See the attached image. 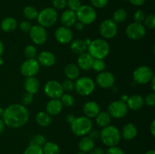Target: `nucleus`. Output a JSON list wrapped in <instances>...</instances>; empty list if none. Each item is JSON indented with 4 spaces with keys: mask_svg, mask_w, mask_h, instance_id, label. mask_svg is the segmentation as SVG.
<instances>
[{
    "mask_svg": "<svg viewBox=\"0 0 155 154\" xmlns=\"http://www.w3.org/2000/svg\"><path fill=\"white\" fill-rule=\"evenodd\" d=\"M29 116V111L25 106L14 104L5 109L2 119L5 126L12 128H19L27 124Z\"/></svg>",
    "mask_w": 155,
    "mask_h": 154,
    "instance_id": "nucleus-1",
    "label": "nucleus"
},
{
    "mask_svg": "<svg viewBox=\"0 0 155 154\" xmlns=\"http://www.w3.org/2000/svg\"><path fill=\"white\" fill-rule=\"evenodd\" d=\"M88 53L94 59H104L110 52V45L108 42L103 39H96L92 40L88 46Z\"/></svg>",
    "mask_w": 155,
    "mask_h": 154,
    "instance_id": "nucleus-2",
    "label": "nucleus"
},
{
    "mask_svg": "<svg viewBox=\"0 0 155 154\" xmlns=\"http://www.w3.org/2000/svg\"><path fill=\"white\" fill-rule=\"evenodd\" d=\"M100 138L101 142L108 147L117 146L121 140L120 131L114 125H109L102 128L100 131Z\"/></svg>",
    "mask_w": 155,
    "mask_h": 154,
    "instance_id": "nucleus-3",
    "label": "nucleus"
},
{
    "mask_svg": "<svg viewBox=\"0 0 155 154\" xmlns=\"http://www.w3.org/2000/svg\"><path fill=\"white\" fill-rule=\"evenodd\" d=\"M71 128L75 135L83 137L92 130V122L91 119L86 116H79L75 118L74 122L71 124Z\"/></svg>",
    "mask_w": 155,
    "mask_h": 154,
    "instance_id": "nucleus-4",
    "label": "nucleus"
},
{
    "mask_svg": "<svg viewBox=\"0 0 155 154\" xmlns=\"http://www.w3.org/2000/svg\"><path fill=\"white\" fill-rule=\"evenodd\" d=\"M58 18L57 11L53 8H45L39 12L36 20L39 25L44 28H48L54 26Z\"/></svg>",
    "mask_w": 155,
    "mask_h": 154,
    "instance_id": "nucleus-5",
    "label": "nucleus"
},
{
    "mask_svg": "<svg viewBox=\"0 0 155 154\" xmlns=\"http://www.w3.org/2000/svg\"><path fill=\"white\" fill-rule=\"evenodd\" d=\"M77 19L84 25L92 24L97 18L95 8L88 5H83L76 11Z\"/></svg>",
    "mask_w": 155,
    "mask_h": 154,
    "instance_id": "nucleus-6",
    "label": "nucleus"
},
{
    "mask_svg": "<svg viewBox=\"0 0 155 154\" xmlns=\"http://www.w3.org/2000/svg\"><path fill=\"white\" fill-rule=\"evenodd\" d=\"M75 89L77 93L82 96H89L93 93L95 88V83L92 79L84 76L77 79L75 82Z\"/></svg>",
    "mask_w": 155,
    "mask_h": 154,
    "instance_id": "nucleus-7",
    "label": "nucleus"
},
{
    "mask_svg": "<svg viewBox=\"0 0 155 154\" xmlns=\"http://www.w3.org/2000/svg\"><path fill=\"white\" fill-rule=\"evenodd\" d=\"M133 76L136 83L139 85H146L149 83L154 76V72L149 66H141L135 69Z\"/></svg>",
    "mask_w": 155,
    "mask_h": 154,
    "instance_id": "nucleus-8",
    "label": "nucleus"
},
{
    "mask_svg": "<svg viewBox=\"0 0 155 154\" xmlns=\"http://www.w3.org/2000/svg\"><path fill=\"white\" fill-rule=\"evenodd\" d=\"M126 35L131 40H140L146 35V28L140 23H132L126 28Z\"/></svg>",
    "mask_w": 155,
    "mask_h": 154,
    "instance_id": "nucleus-9",
    "label": "nucleus"
},
{
    "mask_svg": "<svg viewBox=\"0 0 155 154\" xmlns=\"http://www.w3.org/2000/svg\"><path fill=\"white\" fill-rule=\"evenodd\" d=\"M128 112L127 104L121 101H115L110 103L107 107V113L111 118L121 119L124 118Z\"/></svg>",
    "mask_w": 155,
    "mask_h": 154,
    "instance_id": "nucleus-10",
    "label": "nucleus"
},
{
    "mask_svg": "<svg viewBox=\"0 0 155 154\" xmlns=\"http://www.w3.org/2000/svg\"><path fill=\"white\" fill-rule=\"evenodd\" d=\"M99 32L104 39H113L117 34V25L112 19H106L100 24Z\"/></svg>",
    "mask_w": 155,
    "mask_h": 154,
    "instance_id": "nucleus-11",
    "label": "nucleus"
},
{
    "mask_svg": "<svg viewBox=\"0 0 155 154\" xmlns=\"http://www.w3.org/2000/svg\"><path fill=\"white\" fill-rule=\"evenodd\" d=\"M44 92L51 99H60L64 94L61 83L56 80H50L47 82L44 86Z\"/></svg>",
    "mask_w": 155,
    "mask_h": 154,
    "instance_id": "nucleus-12",
    "label": "nucleus"
},
{
    "mask_svg": "<svg viewBox=\"0 0 155 154\" xmlns=\"http://www.w3.org/2000/svg\"><path fill=\"white\" fill-rule=\"evenodd\" d=\"M30 37L32 42L37 45H42L47 40V32L45 28L40 25L32 26L30 32Z\"/></svg>",
    "mask_w": 155,
    "mask_h": 154,
    "instance_id": "nucleus-13",
    "label": "nucleus"
},
{
    "mask_svg": "<svg viewBox=\"0 0 155 154\" xmlns=\"http://www.w3.org/2000/svg\"><path fill=\"white\" fill-rule=\"evenodd\" d=\"M40 68V65L38 63L37 60L33 59H27L21 66V74L25 77L35 76L38 73Z\"/></svg>",
    "mask_w": 155,
    "mask_h": 154,
    "instance_id": "nucleus-14",
    "label": "nucleus"
},
{
    "mask_svg": "<svg viewBox=\"0 0 155 154\" xmlns=\"http://www.w3.org/2000/svg\"><path fill=\"white\" fill-rule=\"evenodd\" d=\"M95 82L102 88H110L115 83V77L113 73L107 71L98 72L95 79Z\"/></svg>",
    "mask_w": 155,
    "mask_h": 154,
    "instance_id": "nucleus-15",
    "label": "nucleus"
},
{
    "mask_svg": "<svg viewBox=\"0 0 155 154\" xmlns=\"http://www.w3.org/2000/svg\"><path fill=\"white\" fill-rule=\"evenodd\" d=\"M54 37L58 42L63 45L71 43L73 40V32L69 27H58L54 32Z\"/></svg>",
    "mask_w": 155,
    "mask_h": 154,
    "instance_id": "nucleus-16",
    "label": "nucleus"
},
{
    "mask_svg": "<svg viewBox=\"0 0 155 154\" xmlns=\"http://www.w3.org/2000/svg\"><path fill=\"white\" fill-rule=\"evenodd\" d=\"M37 61L39 65L50 67L55 63L56 58L54 54L51 51H42L37 55Z\"/></svg>",
    "mask_w": 155,
    "mask_h": 154,
    "instance_id": "nucleus-17",
    "label": "nucleus"
},
{
    "mask_svg": "<svg viewBox=\"0 0 155 154\" xmlns=\"http://www.w3.org/2000/svg\"><path fill=\"white\" fill-rule=\"evenodd\" d=\"M94 58L88 52L80 54L77 59V66L83 70H89L92 69Z\"/></svg>",
    "mask_w": 155,
    "mask_h": 154,
    "instance_id": "nucleus-18",
    "label": "nucleus"
},
{
    "mask_svg": "<svg viewBox=\"0 0 155 154\" xmlns=\"http://www.w3.org/2000/svg\"><path fill=\"white\" fill-rule=\"evenodd\" d=\"M83 111L86 117L95 118L99 113L100 107L95 101H88L83 105Z\"/></svg>",
    "mask_w": 155,
    "mask_h": 154,
    "instance_id": "nucleus-19",
    "label": "nucleus"
},
{
    "mask_svg": "<svg viewBox=\"0 0 155 154\" xmlns=\"http://www.w3.org/2000/svg\"><path fill=\"white\" fill-rule=\"evenodd\" d=\"M63 105L60 99H51L46 104L45 110L50 116H57L61 112Z\"/></svg>",
    "mask_w": 155,
    "mask_h": 154,
    "instance_id": "nucleus-20",
    "label": "nucleus"
},
{
    "mask_svg": "<svg viewBox=\"0 0 155 154\" xmlns=\"http://www.w3.org/2000/svg\"><path fill=\"white\" fill-rule=\"evenodd\" d=\"M127 106L132 110H139L143 107L145 102L144 98L140 95H133L129 97L127 101Z\"/></svg>",
    "mask_w": 155,
    "mask_h": 154,
    "instance_id": "nucleus-21",
    "label": "nucleus"
},
{
    "mask_svg": "<svg viewBox=\"0 0 155 154\" xmlns=\"http://www.w3.org/2000/svg\"><path fill=\"white\" fill-rule=\"evenodd\" d=\"M77 21V15H76V12L73 11L68 9L63 11L61 16V23L62 26L66 27H71L74 26Z\"/></svg>",
    "mask_w": 155,
    "mask_h": 154,
    "instance_id": "nucleus-22",
    "label": "nucleus"
},
{
    "mask_svg": "<svg viewBox=\"0 0 155 154\" xmlns=\"http://www.w3.org/2000/svg\"><path fill=\"white\" fill-rule=\"evenodd\" d=\"M121 137L127 140H132L137 136L138 130L136 125L133 123H127L123 127L120 132Z\"/></svg>",
    "mask_w": 155,
    "mask_h": 154,
    "instance_id": "nucleus-23",
    "label": "nucleus"
},
{
    "mask_svg": "<svg viewBox=\"0 0 155 154\" xmlns=\"http://www.w3.org/2000/svg\"><path fill=\"white\" fill-rule=\"evenodd\" d=\"M24 85L26 92H29L33 95L37 93L40 86L39 81L35 76L26 77Z\"/></svg>",
    "mask_w": 155,
    "mask_h": 154,
    "instance_id": "nucleus-24",
    "label": "nucleus"
},
{
    "mask_svg": "<svg viewBox=\"0 0 155 154\" xmlns=\"http://www.w3.org/2000/svg\"><path fill=\"white\" fill-rule=\"evenodd\" d=\"M80 68L75 63H68L64 69V72L68 79H77L80 76Z\"/></svg>",
    "mask_w": 155,
    "mask_h": 154,
    "instance_id": "nucleus-25",
    "label": "nucleus"
},
{
    "mask_svg": "<svg viewBox=\"0 0 155 154\" xmlns=\"http://www.w3.org/2000/svg\"><path fill=\"white\" fill-rule=\"evenodd\" d=\"M78 146L80 152L87 153L95 147V141L88 136H83L79 142Z\"/></svg>",
    "mask_w": 155,
    "mask_h": 154,
    "instance_id": "nucleus-26",
    "label": "nucleus"
},
{
    "mask_svg": "<svg viewBox=\"0 0 155 154\" xmlns=\"http://www.w3.org/2000/svg\"><path fill=\"white\" fill-rule=\"evenodd\" d=\"M0 26H1V29L2 31L5 32V33H11L16 30L17 27H18V22L14 18L8 17L2 20Z\"/></svg>",
    "mask_w": 155,
    "mask_h": 154,
    "instance_id": "nucleus-27",
    "label": "nucleus"
},
{
    "mask_svg": "<svg viewBox=\"0 0 155 154\" xmlns=\"http://www.w3.org/2000/svg\"><path fill=\"white\" fill-rule=\"evenodd\" d=\"M87 48L88 46L83 39H75V40L71 42V50L75 54L80 55V54H83V53L86 52Z\"/></svg>",
    "mask_w": 155,
    "mask_h": 154,
    "instance_id": "nucleus-28",
    "label": "nucleus"
},
{
    "mask_svg": "<svg viewBox=\"0 0 155 154\" xmlns=\"http://www.w3.org/2000/svg\"><path fill=\"white\" fill-rule=\"evenodd\" d=\"M95 121L98 126L101 128H104L110 125L111 122V116L107 112L100 111L99 113L95 116Z\"/></svg>",
    "mask_w": 155,
    "mask_h": 154,
    "instance_id": "nucleus-29",
    "label": "nucleus"
},
{
    "mask_svg": "<svg viewBox=\"0 0 155 154\" xmlns=\"http://www.w3.org/2000/svg\"><path fill=\"white\" fill-rule=\"evenodd\" d=\"M36 122L39 126L48 127L51 123V117L46 112L40 111L36 114Z\"/></svg>",
    "mask_w": 155,
    "mask_h": 154,
    "instance_id": "nucleus-30",
    "label": "nucleus"
},
{
    "mask_svg": "<svg viewBox=\"0 0 155 154\" xmlns=\"http://www.w3.org/2000/svg\"><path fill=\"white\" fill-rule=\"evenodd\" d=\"M42 148L43 154H60L61 152L58 145L54 142L46 141Z\"/></svg>",
    "mask_w": 155,
    "mask_h": 154,
    "instance_id": "nucleus-31",
    "label": "nucleus"
},
{
    "mask_svg": "<svg viewBox=\"0 0 155 154\" xmlns=\"http://www.w3.org/2000/svg\"><path fill=\"white\" fill-rule=\"evenodd\" d=\"M127 12L124 8H118L114 12L113 18L112 20L114 21L116 24L123 23L127 19Z\"/></svg>",
    "mask_w": 155,
    "mask_h": 154,
    "instance_id": "nucleus-32",
    "label": "nucleus"
},
{
    "mask_svg": "<svg viewBox=\"0 0 155 154\" xmlns=\"http://www.w3.org/2000/svg\"><path fill=\"white\" fill-rule=\"evenodd\" d=\"M23 14H24V17L28 20H35L37 18L38 12L37 9L33 6H27L24 8V11H23Z\"/></svg>",
    "mask_w": 155,
    "mask_h": 154,
    "instance_id": "nucleus-33",
    "label": "nucleus"
},
{
    "mask_svg": "<svg viewBox=\"0 0 155 154\" xmlns=\"http://www.w3.org/2000/svg\"><path fill=\"white\" fill-rule=\"evenodd\" d=\"M45 142H46V139H45V136L42 135V134H35L34 136L31 137L30 144L42 147Z\"/></svg>",
    "mask_w": 155,
    "mask_h": 154,
    "instance_id": "nucleus-34",
    "label": "nucleus"
},
{
    "mask_svg": "<svg viewBox=\"0 0 155 154\" xmlns=\"http://www.w3.org/2000/svg\"><path fill=\"white\" fill-rule=\"evenodd\" d=\"M24 55L27 59H33L37 55V49L33 45H27L24 48Z\"/></svg>",
    "mask_w": 155,
    "mask_h": 154,
    "instance_id": "nucleus-35",
    "label": "nucleus"
},
{
    "mask_svg": "<svg viewBox=\"0 0 155 154\" xmlns=\"http://www.w3.org/2000/svg\"><path fill=\"white\" fill-rule=\"evenodd\" d=\"M106 63L102 59H94L92 66V68L94 70L98 72H101L104 71Z\"/></svg>",
    "mask_w": 155,
    "mask_h": 154,
    "instance_id": "nucleus-36",
    "label": "nucleus"
},
{
    "mask_svg": "<svg viewBox=\"0 0 155 154\" xmlns=\"http://www.w3.org/2000/svg\"><path fill=\"white\" fill-rule=\"evenodd\" d=\"M60 101L61 102L62 105L64 107H72L74 104V98L70 94H63L60 98Z\"/></svg>",
    "mask_w": 155,
    "mask_h": 154,
    "instance_id": "nucleus-37",
    "label": "nucleus"
},
{
    "mask_svg": "<svg viewBox=\"0 0 155 154\" xmlns=\"http://www.w3.org/2000/svg\"><path fill=\"white\" fill-rule=\"evenodd\" d=\"M143 22L145 28L147 27L150 30H154L155 28V15L154 14H150L147 15Z\"/></svg>",
    "mask_w": 155,
    "mask_h": 154,
    "instance_id": "nucleus-38",
    "label": "nucleus"
},
{
    "mask_svg": "<svg viewBox=\"0 0 155 154\" xmlns=\"http://www.w3.org/2000/svg\"><path fill=\"white\" fill-rule=\"evenodd\" d=\"M24 154H43V151L41 146L30 144V146L26 148Z\"/></svg>",
    "mask_w": 155,
    "mask_h": 154,
    "instance_id": "nucleus-39",
    "label": "nucleus"
},
{
    "mask_svg": "<svg viewBox=\"0 0 155 154\" xmlns=\"http://www.w3.org/2000/svg\"><path fill=\"white\" fill-rule=\"evenodd\" d=\"M62 88H63L64 91L71 92L75 89V83L73 80L71 79H66L61 83Z\"/></svg>",
    "mask_w": 155,
    "mask_h": 154,
    "instance_id": "nucleus-40",
    "label": "nucleus"
},
{
    "mask_svg": "<svg viewBox=\"0 0 155 154\" xmlns=\"http://www.w3.org/2000/svg\"><path fill=\"white\" fill-rule=\"evenodd\" d=\"M82 4L80 0H67V6L69 8L70 10L76 12L80 7Z\"/></svg>",
    "mask_w": 155,
    "mask_h": 154,
    "instance_id": "nucleus-41",
    "label": "nucleus"
},
{
    "mask_svg": "<svg viewBox=\"0 0 155 154\" xmlns=\"http://www.w3.org/2000/svg\"><path fill=\"white\" fill-rule=\"evenodd\" d=\"M33 98H34V95L29 92H26L21 98V102H22V105L24 106H28L33 103Z\"/></svg>",
    "mask_w": 155,
    "mask_h": 154,
    "instance_id": "nucleus-42",
    "label": "nucleus"
},
{
    "mask_svg": "<svg viewBox=\"0 0 155 154\" xmlns=\"http://www.w3.org/2000/svg\"><path fill=\"white\" fill-rule=\"evenodd\" d=\"M145 17H146V14H145V11H144L143 10L139 9V10H137L136 12H135L133 18H134L135 22L142 24V23L144 21V20H145Z\"/></svg>",
    "mask_w": 155,
    "mask_h": 154,
    "instance_id": "nucleus-43",
    "label": "nucleus"
},
{
    "mask_svg": "<svg viewBox=\"0 0 155 154\" xmlns=\"http://www.w3.org/2000/svg\"><path fill=\"white\" fill-rule=\"evenodd\" d=\"M144 102L147 106L149 107H154L155 105V93H149L146 95L145 98L144 99Z\"/></svg>",
    "mask_w": 155,
    "mask_h": 154,
    "instance_id": "nucleus-44",
    "label": "nucleus"
},
{
    "mask_svg": "<svg viewBox=\"0 0 155 154\" xmlns=\"http://www.w3.org/2000/svg\"><path fill=\"white\" fill-rule=\"evenodd\" d=\"M52 5L54 9L62 10L67 6V0H52Z\"/></svg>",
    "mask_w": 155,
    "mask_h": 154,
    "instance_id": "nucleus-45",
    "label": "nucleus"
},
{
    "mask_svg": "<svg viewBox=\"0 0 155 154\" xmlns=\"http://www.w3.org/2000/svg\"><path fill=\"white\" fill-rule=\"evenodd\" d=\"M109 0H90L92 5V7L97 8H102L105 7L108 3Z\"/></svg>",
    "mask_w": 155,
    "mask_h": 154,
    "instance_id": "nucleus-46",
    "label": "nucleus"
},
{
    "mask_svg": "<svg viewBox=\"0 0 155 154\" xmlns=\"http://www.w3.org/2000/svg\"><path fill=\"white\" fill-rule=\"evenodd\" d=\"M105 154H125V152L117 146H110L105 151Z\"/></svg>",
    "mask_w": 155,
    "mask_h": 154,
    "instance_id": "nucleus-47",
    "label": "nucleus"
},
{
    "mask_svg": "<svg viewBox=\"0 0 155 154\" xmlns=\"http://www.w3.org/2000/svg\"><path fill=\"white\" fill-rule=\"evenodd\" d=\"M19 27H20V30H21L22 32H24V33H29L30 29H31L32 26L30 22L25 21H22V22L20 24Z\"/></svg>",
    "mask_w": 155,
    "mask_h": 154,
    "instance_id": "nucleus-48",
    "label": "nucleus"
},
{
    "mask_svg": "<svg viewBox=\"0 0 155 154\" xmlns=\"http://www.w3.org/2000/svg\"><path fill=\"white\" fill-rule=\"evenodd\" d=\"M88 137H90L92 140H93L94 141L100 138V131L98 130H91L89 133H88Z\"/></svg>",
    "mask_w": 155,
    "mask_h": 154,
    "instance_id": "nucleus-49",
    "label": "nucleus"
},
{
    "mask_svg": "<svg viewBox=\"0 0 155 154\" xmlns=\"http://www.w3.org/2000/svg\"><path fill=\"white\" fill-rule=\"evenodd\" d=\"M89 154H105V151L100 147H94L89 152Z\"/></svg>",
    "mask_w": 155,
    "mask_h": 154,
    "instance_id": "nucleus-50",
    "label": "nucleus"
},
{
    "mask_svg": "<svg viewBox=\"0 0 155 154\" xmlns=\"http://www.w3.org/2000/svg\"><path fill=\"white\" fill-rule=\"evenodd\" d=\"M132 5L135 6H141L145 4L146 0H128Z\"/></svg>",
    "mask_w": 155,
    "mask_h": 154,
    "instance_id": "nucleus-51",
    "label": "nucleus"
},
{
    "mask_svg": "<svg viewBox=\"0 0 155 154\" xmlns=\"http://www.w3.org/2000/svg\"><path fill=\"white\" fill-rule=\"evenodd\" d=\"M74 27H75V29L77 30H79V31H81V30H83V29H84V27L85 25L83 24H82L81 22H80V21H76L75 24H74Z\"/></svg>",
    "mask_w": 155,
    "mask_h": 154,
    "instance_id": "nucleus-52",
    "label": "nucleus"
},
{
    "mask_svg": "<svg viewBox=\"0 0 155 154\" xmlns=\"http://www.w3.org/2000/svg\"><path fill=\"white\" fill-rule=\"evenodd\" d=\"M149 130H150V132H151V135H152L153 137H154L155 136V121L154 120H153L152 122H151V125H150Z\"/></svg>",
    "mask_w": 155,
    "mask_h": 154,
    "instance_id": "nucleus-53",
    "label": "nucleus"
},
{
    "mask_svg": "<svg viewBox=\"0 0 155 154\" xmlns=\"http://www.w3.org/2000/svg\"><path fill=\"white\" fill-rule=\"evenodd\" d=\"M75 118L76 117H75V116H74V114H71V113H70V114H68V116H67L66 120H67V122H68V123L71 124L74 121Z\"/></svg>",
    "mask_w": 155,
    "mask_h": 154,
    "instance_id": "nucleus-54",
    "label": "nucleus"
},
{
    "mask_svg": "<svg viewBox=\"0 0 155 154\" xmlns=\"http://www.w3.org/2000/svg\"><path fill=\"white\" fill-rule=\"evenodd\" d=\"M5 125L2 119H1V118H0V134H2L3 131H4V130H5Z\"/></svg>",
    "mask_w": 155,
    "mask_h": 154,
    "instance_id": "nucleus-55",
    "label": "nucleus"
},
{
    "mask_svg": "<svg viewBox=\"0 0 155 154\" xmlns=\"http://www.w3.org/2000/svg\"><path fill=\"white\" fill-rule=\"evenodd\" d=\"M150 83H151V89H152L153 92L155 91V78L154 76L152 77V79H151V81L149 82Z\"/></svg>",
    "mask_w": 155,
    "mask_h": 154,
    "instance_id": "nucleus-56",
    "label": "nucleus"
},
{
    "mask_svg": "<svg viewBox=\"0 0 155 154\" xmlns=\"http://www.w3.org/2000/svg\"><path fill=\"white\" fill-rule=\"evenodd\" d=\"M4 44H3V42L0 40V57H2V55L3 53H4Z\"/></svg>",
    "mask_w": 155,
    "mask_h": 154,
    "instance_id": "nucleus-57",
    "label": "nucleus"
},
{
    "mask_svg": "<svg viewBox=\"0 0 155 154\" xmlns=\"http://www.w3.org/2000/svg\"><path fill=\"white\" fill-rule=\"evenodd\" d=\"M128 98H129L128 95H123L122 96H121L120 101H123V102H124V103H127Z\"/></svg>",
    "mask_w": 155,
    "mask_h": 154,
    "instance_id": "nucleus-58",
    "label": "nucleus"
},
{
    "mask_svg": "<svg viewBox=\"0 0 155 154\" xmlns=\"http://www.w3.org/2000/svg\"><path fill=\"white\" fill-rule=\"evenodd\" d=\"M84 42H85V43L86 44V45H87V46H89V45H90L91 42H92V39H89V38H86V39H84Z\"/></svg>",
    "mask_w": 155,
    "mask_h": 154,
    "instance_id": "nucleus-59",
    "label": "nucleus"
},
{
    "mask_svg": "<svg viewBox=\"0 0 155 154\" xmlns=\"http://www.w3.org/2000/svg\"><path fill=\"white\" fill-rule=\"evenodd\" d=\"M145 154H155V151L154 149H150V150L147 151Z\"/></svg>",
    "mask_w": 155,
    "mask_h": 154,
    "instance_id": "nucleus-60",
    "label": "nucleus"
},
{
    "mask_svg": "<svg viewBox=\"0 0 155 154\" xmlns=\"http://www.w3.org/2000/svg\"><path fill=\"white\" fill-rule=\"evenodd\" d=\"M3 113H4V109L2 107H0V118L2 117Z\"/></svg>",
    "mask_w": 155,
    "mask_h": 154,
    "instance_id": "nucleus-61",
    "label": "nucleus"
},
{
    "mask_svg": "<svg viewBox=\"0 0 155 154\" xmlns=\"http://www.w3.org/2000/svg\"><path fill=\"white\" fill-rule=\"evenodd\" d=\"M3 63H4V60L2 58V57H0V66H2Z\"/></svg>",
    "mask_w": 155,
    "mask_h": 154,
    "instance_id": "nucleus-62",
    "label": "nucleus"
},
{
    "mask_svg": "<svg viewBox=\"0 0 155 154\" xmlns=\"http://www.w3.org/2000/svg\"><path fill=\"white\" fill-rule=\"evenodd\" d=\"M77 154H87V153H86V152H80H80H78V153H77Z\"/></svg>",
    "mask_w": 155,
    "mask_h": 154,
    "instance_id": "nucleus-63",
    "label": "nucleus"
},
{
    "mask_svg": "<svg viewBox=\"0 0 155 154\" xmlns=\"http://www.w3.org/2000/svg\"><path fill=\"white\" fill-rule=\"evenodd\" d=\"M125 1H127V0H125Z\"/></svg>",
    "mask_w": 155,
    "mask_h": 154,
    "instance_id": "nucleus-64",
    "label": "nucleus"
}]
</instances>
